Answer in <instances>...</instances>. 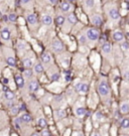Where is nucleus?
Listing matches in <instances>:
<instances>
[{
    "instance_id": "1",
    "label": "nucleus",
    "mask_w": 129,
    "mask_h": 136,
    "mask_svg": "<svg viewBox=\"0 0 129 136\" xmlns=\"http://www.w3.org/2000/svg\"><path fill=\"white\" fill-rule=\"evenodd\" d=\"M98 91H99V93H100L101 96H107L109 94V86H108V84L105 81H102L99 84Z\"/></svg>"
},
{
    "instance_id": "2",
    "label": "nucleus",
    "mask_w": 129,
    "mask_h": 136,
    "mask_svg": "<svg viewBox=\"0 0 129 136\" xmlns=\"http://www.w3.org/2000/svg\"><path fill=\"white\" fill-rule=\"evenodd\" d=\"M51 46H52V50L55 52H61L64 50V46L60 39H53Z\"/></svg>"
},
{
    "instance_id": "3",
    "label": "nucleus",
    "mask_w": 129,
    "mask_h": 136,
    "mask_svg": "<svg viewBox=\"0 0 129 136\" xmlns=\"http://www.w3.org/2000/svg\"><path fill=\"white\" fill-rule=\"evenodd\" d=\"M75 89L77 92H79L81 94H86L89 90V87L86 83H77L75 85Z\"/></svg>"
},
{
    "instance_id": "4",
    "label": "nucleus",
    "mask_w": 129,
    "mask_h": 136,
    "mask_svg": "<svg viewBox=\"0 0 129 136\" xmlns=\"http://www.w3.org/2000/svg\"><path fill=\"white\" fill-rule=\"evenodd\" d=\"M87 37L90 39V40H97L98 37H99V32L97 29L94 28H90L88 31H87Z\"/></svg>"
},
{
    "instance_id": "5",
    "label": "nucleus",
    "mask_w": 129,
    "mask_h": 136,
    "mask_svg": "<svg viewBox=\"0 0 129 136\" xmlns=\"http://www.w3.org/2000/svg\"><path fill=\"white\" fill-rule=\"evenodd\" d=\"M19 118L21 120V123H25V124H28V123H30L32 121L31 116L29 114H22Z\"/></svg>"
},
{
    "instance_id": "6",
    "label": "nucleus",
    "mask_w": 129,
    "mask_h": 136,
    "mask_svg": "<svg viewBox=\"0 0 129 136\" xmlns=\"http://www.w3.org/2000/svg\"><path fill=\"white\" fill-rule=\"evenodd\" d=\"M109 16L111 17L112 19H114V20H117V19L120 18V14H119V12L117 11V9L112 8V9H110V11H109Z\"/></svg>"
},
{
    "instance_id": "7",
    "label": "nucleus",
    "mask_w": 129,
    "mask_h": 136,
    "mask_svg": "<svg viewBox=\"0 0 129 136\" xmlns=\"http://www.w3.org/2000/svg\"><path fill=\"white\" fill-rule=\"evenodd\" d=\"M38 84L36 81H31L29 84H28V91L29 92H36L38 90Z\"/></svg>"
},
{
    "instance_id": "8",
    "label": "nucleus",
    "mask_w": 129,
    "mask_h": 136,
    "mask_svg": "<svg viewBox=\"0 0 129 136\" xmlns=\"http://www.w3.org/2000/svg\"><path fill=\"white\" fill-rule=\"evenodd\" d=\"M1 37L4 40H9L10 39V30L8 28H3L1 31Z\"/></svg>"
},
{
    "instance_id": "9",
    "label": "nucleus",
    "mask_w": 129,
    "mask_h": 136,
    "mask_svg": "<svg viewBox=\"0 0 129 136\" xmlns=\"http://www.w3.org/2000/svg\"><path fill=\"white\" fill-rule=\"evenodd\" d=\"M113 38L116 40V41H122L124 39V35L121 31H115L113 33Z\"/></svg>"
},
{
    "instance_id": "10",
    "label": "nucleus",
    "mask_w": 129,
    "mask_h": 136,
    "mask_svg": "<svg viewBox=\"0 0 129 136\" xmlns=\"http://www.w3.org/2000/svg\"><path fill=\"white\" fill-rule=\"evenodd\" d=\"M67 116V112L64 111V109H59L56 111V117L58 119H63Z\"/></svg>"
},
{
    "instance_id": "11",
    "label": "nucleus",
    "mask_w": 129,
    "mask_h": 136,
    "mask_svg": "<svg viewBox=\"0 0 129 136\" xmlns=\"http://www.w3.org/2000/svg\"><path fill=\"white\" fill-rule=\"evenodd\" d=\"M76 115L78 116V117H84L85 115H86V113H87V111H86V109L85 108H83V107H79V108H77L76 109Z\"/></svg>"
},
{
    "instance_id": "12",
    "label": "nucleus",
    "mask_w": 129,
    "mask_h": 136,
    "mask_svg": "<svg viewBox=\"0 0 129 136\" xmlns=\"http://www.w3.org/2000/svg\"><path fill=\"white\" fill-rule=\"evenodd\" d=\"M15 83L19 88H22L23 85H24V80H23V78L21 76L17 75V76H15Z\"/></svg>"
},
{
    "instance_id": "13",
    "label": "nucleus",
    "mask_w": 129,
    "mask_h": 136,
    "mask_svg": "<svg viewBox=\"0 0 129 136\" xmlns=\"http://www.w3.org/2000/svg\"><path fill=\"white\" fill-rule=\"evenodd\" d=\"M120 111L123 113V114H126L129 112V103L128 102H124L121 104V107H120Z\"/></svg>"
},
{
    "instance_id": "14",
    "label": "nucleus",
    "mask_w": 129,
    "mask_h": 136,
    "mask_svg": "<svg viewBox=\"0 0 129 136\" xmlns=\"http://www.w3.org/2000/svg\"><path fill=\"white\" fill-rule=\"evenodd\" d=\"M41 61H42V63H45V64H49V63L51 62V56H50V54L48 53V52L44 53V54L41 55Z\"/></svg>"
},
{
    "instance_id": "15",
    "label": "nucleus",
    "mask_w": 129,
    "mask_h": 136,
    "mask_svg": "<svg viewBox=\"0 0 129 136\" xmlns=\"http://www.w3.org/2000/svg\"><path fill=\"white\" fill-rule=\"evenodd\" d=\"M92 22L97 25V26H99V25H101V23H102V18L99 16V15H94V16L92 17Z\"/></svg>"
},
{
    "instance_id": "16",
    "label": "nucleus",
    "mask_w": 129,
    "mask_h": 136,
    "mask_svg": "<svg viewBox=\"0 0 129 136\" xmlns=\"http://www.w3.org/2000/svg\"><path fill=\"white\" fill-rule=\"evenodd\" d=\"M27 21H28V23L34 25L36 23V21H37V18H36V16L34 14H28L27 15Z\"/></svg>"
},
{
    "instance_id": "17",
    "label": "nucleus",
    "mask_w": 129,
    "mask_h": 136,
    "mask_svg": "<svg viewBox=\"0 0 129 136\" xmlns=\"http://www.w3.org/2000/svg\"><path fill=\"white\" fill-rule=\"evenodd\" d=\"M42 22L46 24V25H51L52 23V18L50 15H45L42 18Z\"/></svg>"
},
{
    "instance_id": "18",
    "label": "nucleus",
    "mask_w": 129,
    "mask_h": 136,
    "mask_svg": "<svg viewBox=\"0 0 129 136\" xmlns=\"http://www.w3.org/2000/svg\"><path fill=\"white\" fill-rule=\"evenodd\" d=\"M4 96H5V99H6L7 101H12V100L14 99V94H13L11 91H7V92H5Z\"/></svg>"
},
{
    "instance_id": "19",
    "label": "nucleus",
    "mask_w": 129,
    "mask_h": 136,
    "mask_svg": "<svg viewBox=\"0 0 129 136\" xmlns=\"http://www.w3.org/2000/svg\"><path fill=\"white\" fill-rule=\"evenodd\" d=\"M102 51L105 53H110L111 52V44L110 43H104L103 47H102Z\"/></svg>"
},
{
    "instance_id": "20",
    "label": "nucleus",
    "mask_w": 129,
    "mask_h": 136,
    "mask_svg": "<svg viewBox=\"0 0 129 136\" xmlns=\"http://www.w3.org/2000/svg\"><path fill=\"white\" fill-rule=\"evenodd\" d=\"M34 72H35L36 74H41V73L44 72V67H42V64H40V63L36 64V65L34 66Z\"/></svg>"
},
{
    "instance_id": "21",
    "label": "nucleus",
    "mask_w": 129,
    "mask_h": 136,
    "mask_svg": "<svg viewBox=\"0 0 129 136\" xmlns=\"http://www.w3.org/2000/svg\"><path fill=\"white\" fill-rule=\"evenodd\" d=\"M61 9L64 11V12H68L70 9H71V4L69 2H63L62 3V6H61Z\"/></svg>"
},
{
    "instance_id": "22",
    "label": "nucleus",
    "mask_w": 129,
    "mask_h": 136,
    "mask_svg": "<svg viewBox=\"0 0 129 136\" xmlns=\"http://www.w3.org/2000/svg\"><path fill=\"white\" fill-rule=\"evenodd\" d=\"M32 66V61L30 59H24L23 60V67L26 69H29Z\"/></svg>"
},
{
    "instance_id": "23",
    "label": "nucleus",
    "mask_w": 129,
    "mask_h": 136,
    "mask_svg": "<svg viewBox=\"0 0 129 136\" xmlns=\"http://www.w3.org/2000/svg\"><path fill=\"white\" fill-rule=\"evenodd\" d=\"M6 62H7L8 66H10V67H15L16 62H15V60H14V58H12V56H8L7 60H6Z\"/></svg>"
},
{
    "instance_id": "24",
    "label": "nucleus",
    "mask_w": 129,
    "mask_h": 136,
    "mask_svg": "<svg viewBox=\"0 0 129 136\" xmlns=\"http://www.w3.org/2000/svg\"><path fill=\"white\" fill-rule=\"evenodd\" d=\"M37 124H38V126L40 128H45L47 126V121H46L45 118H39V119L37 120Z\"/></svg>"
},
{
    "instance_id": "25",
    "label": "nucleus",
    "mask_w": 129,
    "mask_h": 136,
    "mask_svg": "<svg viewBox=\"0 0 129 136\" xmlns=\"http://www.w3.org/2000/svg\"><path fill=\"white\" fill-rule=\"evenodd\" d=\"M68 20H69L70 23L74 24V23L77 22V17H76V15H74V14H70V15L68 16Z\"/></svg>"
},
{
    "instance_id": "26",
    "label": "nucleus",
    "mask_w": 129,
    "mask_h": 136,
    "mask_svg": "<svg viewBox=\"0 0 129 136\" xmlns=\"http://www.w3.org/2000/svg\"><path fill=\"white\" fill-rule=\"evenodd\" d=\"M10 112H11V114H12V115H17V114L20 112V108H19L18 106H13V107L11 108Z\"/></svg>"
},
{
    "instance_id": "27",
    "label": "nucleus",
    "mask_w": 129,
    "mask_h": 136,
    "mask_svg": "<svg viewBox=\"0 0 129 136\" xmlns=\"http://www.w3.org/2000/svg\"><path fill=\"white\" fill-rule=\"evenodd\" d=\"M121 127L124 129L129 128V119H123L121 121Z\"/></svg>"
},
{
    "instance_id": "28",
    "label": "nucleus",
    "mask_w": 129,
    "mask_h": 136,
    "mask_svg": "<svg viewBox=\"0 0 129 136\" xmlns=\"http://www.w3.org/2000/svg\"><path fill=\"white\" fill-rule=\"evenodd\" d=\"M56 21H57V24L62 25V24L64 23V17L62 16V15H59V16L56 18Z\"/></svg>"
},
{
    "instance_id": "29",
    "label": "nucleus",
    "mask_w": 129,
    "mask_h": 136,
    "mask_svg": "<svg viewBox=\"0 0 129 136\" xmlns=\"http://www.w3.org/2000/svg\"><path fill=\"white\" fill-rule=\"evenodd\" d=\"M121 49H122L123 51H127V50H129V43L127 41L122 42V43H121Z\"/></svg>"
},
{
    "instance_id": "30",
    "label": "nucleus",
    "mask_w": 129,
    "mask_h": 136,
    "mask_svg": "<svg viewBox=\"0 0 129 136\" xmlns=\"http://www.w3.org/2000/svg\"><path fill=\"white\" fill-rule=\"evenodd\" d=\"M24 76H25V77H27V78L31 77L32 76V71L31 70H29V69L25 70V71H24Z\"/></svg>"
},
{
    "instance_id": "31",
    "label": "nucleus",
    "mask_w": 129,
    "mask_h": 136,
    "mask_svg": "<svg viewBox=\"0 0 129 136\" xmlns=\"http://www.w3.org/2000/svg\"><path fill=\"white\" fill-rule=\"evenodd\" d=\"M8 19H9L10 21H12V22L16 21V14H14V13L9 14V15H8Z\"/></svg>"
},
{
    "instance_id": "32",
    "label": "nucleus",
    "mask_w": 129,
    "mask_h": 136,
    "mask_svg": "<svg viewBox=\"0 0 129 136\" xmlns=\"http://www.w3.org/2000/svg\"><path fill=\"white\" fill-rule=\"evenodd\" d=\"M86 5H87V7H93V5H94V0H86Z\"/></svg>"
},
{
    "instance_id": "33",
    "label": "nucleus",
    "mask_w": 129,
    "mask_h": 136,
    "mask_svg": "<svg viewBox=\"0 0 129 136\" xmlns=\"http://www.w3.org/2000/svg\"><path fill=\"white\" fill-rule=\"evenodd\" d=\"M40 136H50V132L48 130H47V129H44L41 131V133H40Z\"/></svg>"
},
{
    "instance_id": "34",
    "label": "nucleus",
    "mask_w": 129,
    "mask_h": 136,
    "mask_svg": "<svg viewBox=\"0 0 129 136\" xmlns=\"http://www.w3.org/2000/svg\"><path fill=\"white\" fill-rule=\"evenodd\" d=\"M79 40H80L81 43H86V41H87V36H85V35H81L80 37H79Z\"/></svg>"
},
{
    "instance_id": "35",
    "label": "nucleus",
    "mask_w": 129,
    "mask_h": 136,
    "mask_svg": "<svg viewBox=\"0 0 129 136\" xmlns=\"http://www.w3.org/2000/svg\"><path fill=\"white\" fill-rule=\"evenodd\" d=\"M59 79H60V75L59 74H53L51 76V80H53V81H58Z\"/></svg>"
},
{
    "instance_id": "36",
    "label": "nucleus",
    "mask_w": 129,
    "mask_h": 136,
    "mask_svg": "<svg viewBox=\"0 0 129 136\" xmlns=\"http://www.w3.org/2000/svg\"><path fill=\"white\" fill-rule=\"evenodd\" d=\"M95 116H96V118L98 120H101L102 118H103V115H102V113H101V112H97Z\"/></svg>"
},
{
    "instance_id": "37",
    "label": "nucleus",
    "mask_w": 129,
    "mask_h": 136,
    "mask_svg": "<svg viewBox=\"0 0 129 136\" xmlns=\"http://www.w3.org/2000/svg\"><path fill=\"white\" fill-rule=\"evenodd\" d=\"M18 49H19V50H24V49H25V44H24L23 42H19V43H18Z\"/></svg>"
},
{
    "instance_id": "38",
    "label": "nucleus",
    "mask_w": 129,
    "mask_h": 136,
    "mask_svg": "<svg viewBox=\"0 0 129 136\" xmlns=\"http://www.w3.org/2000/svg\"><path fill=\"white\" fill-rule=\"evenodd\" d=\"M124 78H125V80H128L129 81V70L126 71V72H124Z\"/></svg>"
},
{
    "instance_id": "39",
    "label": "nucleus",
    "mask_w": 129,
    "mask_h": 136,
    "mask_svg": "<svg viewBox=\"0 0 129 136\" xmlns=\"http://www.w3.org/2000/svg\"><path fill=\"white\" fill-rule=\"evenodd\" d=\"M13 104H14V103L12 102V101H8V102H7V104H6V105H7V107H11V108H12V107L14 106Z\"/></svg>"
},
{
    "instance_id": "40",
    "label": "nucleus",
    "mask_w": 129,
    "mask_h": 136,
    "mask_svg": "<svg viewBox=\"0 0 129 136\" xmlns=\"http://www.w3.org/2000/svg\"><path fill=\"white\" fill-rule=\"evenodd\" d=\"M123 7H125L126 9H129V4H127V3H124V4H123Z\"/></svg>"
},
{
    "instance_id": "41",
    "label": "nucleus",
    "mask_w": 129,
    "mask_h": 136,
    "mask_svg": "<svg viewBox=\"0 0 129 136\" xmlns=\"http://www.w3.org/2000/svg\"><path fill=\"white\" fill-rule=\"evenodd\" d=\"M30 0H21V2L23 3V4H26V3H28Z\"/></svg>"
},
{
    "instance_id": "42",
    "label": "nucleus",
    "mask_w": 129,
    "mask_h": 136,
    "mask_svg": "<svg viewBox=\"0 0 129 136\" xmlns=\"http://www.w3.org/2000/svg\"><path fill=\"white\" fill-rule=\"evenodd\" d=\"M48 1H49L51 4H55V3H57V1H58V0H48Z\"/></svg>"
},
{
    "instance_id": "43",
    "label": "nucleus",
    "mask_w": 129,
    "mask_h": 136,
    "mask_svg": "<svg viewBox=\"0 0 129 136\" xmlns=\"http://www.w3.org/2000/svg\"><path fill=\"white\" fill-rule=\"evenodd\" d=\"M5 84H7V83H9V80L8 79H4V81H3Z\"/></svg>"
},
{
    "instance_id": "44",
    "label": "nucleus",
    "mask_w": 129,
    "mask_h": 136,
    "mask_svg": "<svg viewBox=\"0 0 129 136\" xmlns=\"http://www.w3.org/2000/svg\"><path fill=\"white\" fill-rule=\"evenodd\" d=\"M30 136H40V135H39V134H37V133H32Z\"/></svg>"
},
{
    "instance_id": "45",
    "label": "nucleus",
    "mask_w": 129,
    "mask_h": 136,
    "mask_svg": "<svg viewBox=\"0 0 129 136\" xmlns=\"http://www.w3.org/2000/svg\"><path fill=\"white\" fill-rule=\"evenodd\" d=\"M76 136H84V135H83L82 133H78V134H77V135H76Z\"/></svg>"
},
{
    "instance_id": "46",
    "label": "nucleus",
    "mask_w": 129,
    "mask_h": 136,
    "mask_svg": "<svg viewBox=\"0 0 129 136\" xmlns=\"http://www.w3.org/2000/svg\"><path fill=\"white\" fill-rule=\"evenodd\" d=\"M92 136H100V135H99L98 133H94V134H93V135H92Z\"/></svg>"
},
{
    "instance_id": "47",
    "label": "nucleus",
    "mask_w": 129,
    "mask_h": 136,
    "mask_svg": "<svg viewBox=\"0 0 129 136\" xmlns=\"http://www.w3.org/2000/svg\"><path fill=\"white\" fill-rule=\"evenodd\" d=\"M2 16V12H1V11H0V17Z\"/></svg>"
},
{
    "instance_id": "48",
    "label": "nucleus",
    "mask_w": 129,
    "mask_h": 136,
    "mask_svg": "<svg viewBox=\"0 0 129 136\" xmlns=\"http://www.w3.org/2000/svg\"><path fill=\"white\" fill-rule=\"evenodd\" d=\"M68 1H70V2H72V1H74V0H68Z\"/></svg>"
},
{
    "instance_id": "49",
    "label": "nucleus",
    "mask_w": 129,
    "mask_h": 136,
    "mask_svg": "<svg viewBox=\"0 0 129 136\" xmlns=\"http://www.w3.org/2000/svg\"><path fill=\"white\" fill-rule=\"evenodd\" d=\"M127 2H129V0H127Z\"/></svg>"
},
{
    "instance_id": "50",
    "label": "nucleus",
    "mask_w": 129,
    "mask_h": 136,
    "mask_svg": "<svg viewBox=\"0 0 129 136\" xmlns=\"http://www.w3.org/2000/svg\"><path fill=\"white\" fill-rule=\"evenodd\" d=\"M122 136H126V135H122Z\"/></svg>"
}]
</instances>
